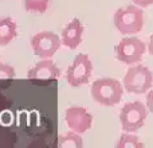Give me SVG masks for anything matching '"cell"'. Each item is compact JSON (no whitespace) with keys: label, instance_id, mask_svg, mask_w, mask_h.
Instances as JSON below:
<instances>
[{"label":"cell","instance_id":"6da1fadb","mask_svg":"<svg viewBox=\"0 0 153 148\" xmlns=\"http://www.w3.org/2000/svg\"><path fill=\"white\" fill-rule=\"evenodd\" d=\"M114 26L122 35H134L138 34L144 28L145 18L141 7L136 4H130L126 7H121L114 13Z\"/></svg>","mask_w":153,"mask_h":148},{"label":"cell","instance_id":"7a4b0ae2","mask_svg":"<svg viewBox=\"0 0 153 148\" xmlns=\"http://www.w3.org/2000/svg\"><path fill=\"white\" fill-rule=\"evenodd\" d=\"M90 93L95 102L103 106H114L121 101L124 85L114 78H100L91 84Z\"/></svg>","mask_w":153,"mask_h":148},{"label":"cell","instance_id":"3957f363","mask_svg":"<svg viewBox=\"0 0 153 148\" xmlns=\"http://www.w3.org/2000/svg\"><path fill=\"white\" fill-rule=\"evenodd\" d=\"M122 85L129 93H146L153 85V73L144 65H134L125 73Z\"/></svg>","mask_w":153,"mask_h":148},{"label":"cell","instance_id":"277c9868","mask_svg":"<svg viewBox=\"0 0 153 148\" xmlns=\"http://www.w3.org/2000/svg\"><path fill=\"white\" fill-rule=\"evenodd\" d=\"M148 117V108L141 101L126 102L120 112V124L125 132H137L144 127Z\"/></svg>","mask_w":153,"mask_h":148},{"label":"cell","instance_id":"5b68a950","mask_svg":"<svg viewBox=\"0 0 153 148\" xmlns=\"http://www.w3.org/2000/svg\"><path fill=\"white\" fill-rule=\"evenodd\" d=\"M146 46L141 39L136 37H125L114 47L116 58L126 65H133L141 62L145 54Z\"/></svg>","mask_w":153,"mask_h":148},{"label":"cell","instance_id":"8992f818","mask_svg":"<svg viewBox=\"0 0 153 148\" xmlns=\"http://www.w3.org/2000/svg\"><path fill=\"white\" fill-rule=\"evenodd\" d=\"M93 74V62L90 57L85 53H81L73 59L71 65L67 67L66 81L70 86L78 87L87 84Z\"/></svg>","mask_w":153,"mask_h":148},{"label":"cell","instance_id":"52a82bcc","mask_svg":"<svg viewBox=\"0 0 153 148\" xmlns=\"http://www.w3.org/2000/svg\"><path fill=\"white\" fill-rule=\"evenodd\" d=\"M61 46V37L53 31H40L31 38V49L40 59L53 58Z\"/></svg>","mask_w":153,"mask_h":148},{"label":"cell","instance_id":"ba28073f","mask_svg":"<svg viewBox=\"0 0 153 148\" xmlns=\"http://www.w3.org/2000/svg\"><path fill=\"white\" fill-rule=\"evenodd\" d=\"M65 121L71 131L85 133L91 128L93 116L83 106H70L65 112Z\"/></svg>","mask_w":153,"mask_h":148},{"label":"cell","instance_id":"9c48e42d","mask_svg":"<svg viewBox=\"0 0 153 148\" xmlns=\"http://www.w3.org/2000/svg\"><path fill=\"white\" fill-rule=\"evenodd\" d=\"M61 77V69L56 66V64L51 58H46L35 64L31 69L27 72V78L28 79H58Z\"/></svg>","mask_w":153,"mask_h":148},{"label":"cell","instance_id":"30bf717a","mask_svg":"<svg viewBox=\"0 0 153 148\" xmlns=\"http://www.w3.org/2000/svg\"><path fill=\"white\" fill-rule=\"evenodd\" d=\"M85 27L78 18H74L71 22L63 27L61 32V42L70 50H75L82 42Z\"/></svg>","mask_w":153,"mask_h":148},{"label":"cell","instance_id":"8fae6325","mask_svg":"<svg viewBox=\"0 0 153 148\" xmlns=\"http://www.w3.org/2000/svg\"><path fill=\"white\" fill-rule=\"evenodd\" d=\"M18 35V26L12 18H0V47L7 46Z\"/></svg>","mask_w":153,"mask_h":148},{"label":"cell","instance_id":"7c38bea8","mask_svg":"<svg viewBox=\"0 0 153 148\" xmlns=\"http://www.w3.org/2000/svg\"><path fill=\"white\" fill-rule=\"evenodd\" d=\"M58 147L63 148H81L83 147V140L81 138V133L74 132L70 129V132L65 135L58 136Z\"/></svg>","mask_w":153,"mask_h":148},{"label":"cell","instance_id":"4fadbf2b","mask_svg":"<svg viewBox=\"0 0 153 148\" xmlns=\"http://www.w3.org/2000/svg\"><path fill=\"white\" fill-rule=\"evenodd\" d=\"M116 147H118V148H143L144 143H141L138 136L134 135V132H126L120 136Z\"/></svg>","mask_w":153,"mask_h":148},{"label":"cell","instance_id":"5bb4252c","mask_svg":"<svg viewBox=\"0 0 153 148\" xmlns=\"http://www.w3.org/2000/svg\"><path fill=\"white\" fill-rule=\"evenodd\" d=\"M50 0H24V8L27 12L43 13L46 12Z\"/></svg>","mask_w":153,"mask_h":148},{"label":"cell","instance_id":"9a60e30c","mask_svg":"<svg viewBox=\"0 0 153 148\" xmlns=\"http://www.w3.org/2000/svg\"><path fill=\"white\" fill-rule=\"evenodd\" d=\"M15 74V69L10 64L0 62V79H13Z\"/></svg>","mask_w":153,"mask_h":148},{"label":"cell","instance_id":"2e32d148","mask_svg":"<svg viewBox=\"0 0 153 148\" xmlns=\"http://www.w3.org/2000/svg\"><path fill=\"white\" fill-rule=\"evenodd\" d=\"M133 4L138 5L141 8H146L153 4V0H133Z\"/></svg>","mask_w":153,"mask_h":148},{"label":"cell","instance_id":"e0dca14e","mask_svg":"<svg viewBox=\"0 0 153 148\" xmlns=\"http://www.w3.org/2000/svg\"><path fill=\"white\" fill-rule=\"evenodd\" d=\"M146 108H148L149 112L153 113V90H151L146 96Z\"/></svg>","mask_w":153,"mask_h":148},{"label":"cell","instance_id":"ac0fdd59","mask_svg":"<svg viewBox=\"0 0 153 148\" xmlns=\"http://www.w3.org/2000/svg\"><path fill=\"white\" fill-rule=\"evenodd\" d=\"M148 51L151 55H153V34L149 37V43H148Z\"/></svg>","mask_w":153,"mask_h":148}]
</instances>
